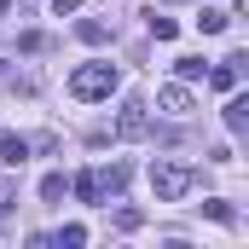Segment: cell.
Returning a JSON list of instances; mask_svg holds the SVG:
<instances>
[{
  "label": "cell",
  "mask_w": 249,
  "mask_h": 249,
  "mask_svg": "<svg viewBox=\"0 0 249 249\" xmlns=\"http://www.w3.org/2000/svg\"><path fill=\"white\" fill-rule=\"evenodd\" d=\"M191 180H197V174H191L186 162H151V191H157V203H180L191 191Z\"/></svg>",
  "instance_id": "obj_2"
},
{
  "label": "cell",
  "mask_w": 249,
  "mask_h": 249,
  "mask_svg": "<svg viewBox=\"0 0 249 249\" xmlns=\"http://www.w3.org/2000/svg\"><path fill=\"white\" fill-rule=\"evenodd\" d=\"M75 35H81L87 47H105V41H110V23H105V18H81V23H75Z\"/></svg>",
  "instance_id": "obj_7"
},
{
  "label": "cell",
  "mask_w": 249,
  "mask_h": 249,
  "mask_svg": "<svg viewBox=\"0 0 249 249\" xmlns=\"http://www.w3.org/2000/svg\"><path fill=\"white\" fill-rule=\"evenodd\" d=\"M145 23H151V35H157V41H174V35H180V23H174V18H162V12H145Z\"/></svg>",
  "instance_id": "obj_11"
},
{
  "label": "cell",
  "mask_w": 249,
  "mask_h": 249,
  "mask_svg": "<svg viewBox=\"0 0 249 249\" xmlns=\"http://www.w3.org/2000/svg\"><path fill=\"white\" fill-rule=\"evenodd\" d=\"M226 127H232V133H249V99L238 87H232V99H226Z\"/></svg>",
  "instance_id": "obj_6"
},
{
  "label": "cell",
  "mask_w": 249,
  "mask_h": 249,
  "mask_svg": "<svg viewBox=\"0 0 249 249\" xmlns=\"http://www.w3.org/2000/svg\"><path fill=\"white\" fill-rule=\"evenodd\" d=\"M64 191H70L64 174H47V180H41V197H47V203H64Z\"/></svg>",
  "instance_id": "obj_13"
},
{
  "label": "cell",
  "mask_w": 249,
  "mask_h": 249,
  "mask_svg": "<svg viewBox=\"0 0 249 249\" xmlns=\"http://www.w3.org/2000/svg\"><path fill=\"white\" fill-rule=\"evenodd\" d=\"M58 244H70V249H81V244H87V226H64V232H58Z\"/></svg>",
  "instance_id": "obj_17"
},
{
  "label": "cell",
  "mask_w": 249,
  "mask_h": 249,
  "mask_svg": "<svg viewBox=\"0 0 249 249\" xmlns=\"http://www.w3.org/2000/svg\"><path fill=\"white\" fill-rule=\"evenodd\" d=\"M226 23H232V12H220V6H203V18H197V29H203V35H220Z\"/></svg>",
  "instance_id": "obj_9"
},
{
  "label": "cell",
  "mask_w": 249,
  "mask_h": 249,
  "mask_svg": "<svg viewBox=\"0 0 249 249\" xmlns=\"http://www.w3.org/2000/svg\"><path fill=\"white\" fill-rule=\"evenodd\" d=\"M70 191H75L81 203H105V191H99V174H93V168H87V174H75V180H70Z\"/></svg>",
  "instance_id": "obj_8"
},
{
  "label": "cell",
  "mask_w": 249,
  "mask_h": 249,
  "mask_svg": "<svg viewBox=\"0 0 249 249\" xmlns=\"http://www.w3.org/2000/svg\"><path fill=\"white\" fill-rule=\"evenodd\" d=\"M93 174H99V191H105V197H116V191L127 186V168H93Z\"/></svg>",
  "instance_id": "obj_10"
},
{
  "label": "cell",
  "mask_w": 249,
  "mask_h": 249,
  "mask_svg": "<svg viewBox=\"0 0 249 249\" xmlns=\"http://www.w3.org/2000/svg\"><path fill=\"white\" fill-rule=\"evenodd\" d=\"M116 133H122V139H145V133H151V116H145V105H122V116H116Z\"/></svg>",
  "instance_id": "obj_4"
},
{
  "label": "cell",
  "mask_w": 249,
  "mask_h": 249,
  "mask_svg": "<svg viewBox=\"0 0 249 249\" xmlns=\"http://www.w3.org/2000/svg\"><path fill=\"white\" fill-rule=\"evenodd\" d=\"M174 75H180V81H203L209 64H203V58H174Z\"/></svg>",
  "instance_id": "obj_12"
},
{
  "label": "cell",
  "mask_w": 249,
  "mask_h": 249,
  "mask_svg": "<svg viewBox=\"0 0 249 249\" xmlns=\"http://www.w3.org/2000/svg\"><path fill=\"white\" fill-rule=\"evenodd\" d=\"M116 226H122V232H139V226H145V214H139V209H116Z\"/></svg>",
  "instance_id": "obj_16"
},
{
  "label": "cell",
  "mask_w": 249,
  "mask_h": 249,
  "mask_svg": "<svg viewBox=\"0 0 249 249\" xmlns=\"http://www.w3.org/2000/svg\"><path fill=\"white\" fill-rule=\"evenodd\" d=\"M12 203H18V186L0 174V226H6V214H12Z\"/></svg>",
  "instance_id": "obj_15"
},
{
  "label": "cell",
  "mask_w": 249,
  "mask_h": 249,
  "mask_svg": "<svg viewBox=\"0 0 249 249\" xmlns=\"http://www.w3.org/2000/svg\"><path fill=\"white\" fill-rule=\"evenodd\" d=\"M75 6H81V0H53V12H58V18H70Z\"/></svg>",
  "instance_id": "obj_18"
},
{
  "label": "cell",
  "mask_w": 249,
  "mask_h": 249,
  "mask_svg": "<svg viewBox=\"0 0 249 249\" xmlns=\"http://www.w3.org/2000/svg\"><path fill=\"white\" fill-rule=\"evenodd\" d=\"M0 12H6V0H0Z\"/></svg>",
  "instance_id": "obj_19"
},
{
  "label": "cell",
  "mask_w": 249,
  "mask_h": 249,
  "mask_svg": "<svg viewBox=\"0 0 249 249\" xmlns=\"http://www.w3.org/2000/svg\"><path fill=\"white\" fill-rule=\"evenodd\" d=\"M23 157H29V139L0 127V162H6V168H23Z\"/></svg>",
  "instance_id": "obj_5"
},
{
  "label": "cell",
  "mask_w": 249,
  "mask_h": 249,
  "mask_svg": "<svg viewBox=\"0 0 249 249\" xmlns=\"http://www.w3.org/2000/svg\"><path fill=\"white\" fill-rule=\"evenodd\" d=\"M116 87H122V70H116V64H105V58H93V64H75V70H70V93H75V99H87V105L110 99Z\"/></svg>",
  "instance_id": "obj_1"
},
{
  "label": "cell",
  "mask_w": 249,
  "mask_h": 249,
  "mask_svg": "<svg viewBox=\"0 0 249 249\" xmlns=\"http://www.w3.org/2000/svg\"><path fill=\"white\" fill-rule=\"evenodd\" d=\"M203 214H209V220H220V226H232V203H226V197H209V203H203Z\"/></svg>",
  "instance_id": "obj_14"
},
{
  "label": "cell",
  "mask_w": 249,
  "mask_h": 249,
  "mask_svg": "<svg viewBox=\"0 0 249 249\" xmlns=\"http://www.w3.org/2000/svg\"><path fill=\"white\" fill-rule=\"evenodd\" d=\"M157 110H168V116H191V81H168V87H157Z\"/></svg>",
  "instance_id": "obj_3"
}]
</instances>
